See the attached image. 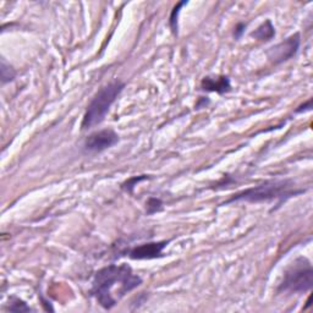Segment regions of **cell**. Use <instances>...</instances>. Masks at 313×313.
<instances>
[{
	"instance_id": "obj_9",
	"label": "cell",
	"mask_w": 313,
	"mask_h": 313,
	"mask_svg": "<svg viewBox=\"0 0 313 313\" xmlns=\"http://www.w3.org/2000/svg\"><path fill=\"white\" fill-rule=\"evenodd\" d=\"M274 36H275V29H274L270 20H266L255 32H252V37L257 38L259 41H269Z\"/></svg>"
},
{
	"instance_id": "obj_2",
	"label": "cell",
	"mask_w": 313,
	"mask_h": 313,
	"mask_svg": "<svg viewBox=\"0 0 313 313\" xmlns=\"http://www.w3.org/2000/svg\"><path fill=\"white\" fill-rule=\"evenodd\" d=\"M303 190H297L291 180H269L266 183L250 187L234 195L225 202L226 204L231 202L246 201L257 203V202H269L279 199L280 202L302 193Z\"/></svg>"
},
{
	"instance_id": "obj_11",
	"label": "cell",
	"mask_w": 313,
	"mask_h": 313,
	"mask_svg": "<svg viewBox=\"0 0 313 313\" xmlns=\"http://www.w3.org/2000/svg\"><path fill=\"white\" fill-rule=\"evenodd\" d=\"M9 309L14 312H29L32 308L26 305L25 301H22L19 297H11L10 305H9Z\"/></svg>"
},
{
	"instance_id": "obj_13",
	"label": "cell",
	"mask_w": 313,
	"mask_h": 313,
	"mask_svg": "<svg viewBox=\"0 0 313 313\" xmlns=\"http://www.w3.org/2000/svg\"><path fill=\"white\" fill-rule=\"evenodd\" d=\"M148 177H146V175H141V177H133L130 178L129 180L126 181V183L123 184V190L126 191V192H132L133 189H135V186L138 183H141L143 180H148Z\"/></svg>"
},
{
	"instance_id": "obj_15",
	"label": "cell",
	"mask_w": 313,
	"mask_h": 313,
	"mask_svg": "<svg viewBox=\"0 0 313 313\" xmlns=\"http://www.w3.org/2000/svg\"><path fill=\"white\" fill-rule=\"evenodd\" d=\"M245 28H246L245 23H238L236 27H235V31H234L235 38H240L244 32H245Z\"/></svg>"
},
{
	"instance_id": "obj_7",
	"label": "cell",
	"mask_w": 313,
	"mask_h": 313,
	"mask_svg": "<svg viewBox=\"0 0 313 313\" xmlns=\"http://www.w3.org/2000/svg\"><path fill=\"white\" fill-rule=\"evenodd\" d=\"M169 241H159V242H148L138 245L129 251V257L132 259H153L162 257L163 251Z\"/></svg>"
},
{
	"instance_id": "obj_10",
	"label": "cell",
	"mask_w": 313,
	"mask_h": 313,
	"mask_svg": "<svg viewBox=\"0 0 313 313\" xmlns=\"http://www.w3.org/2000/svg\"><path fill=\"white\" fill-rule=\"evenodd\" d=\"M187 3L186 2H181L179 3L178 5H175V8L172 9L171 14H170V17H169V25H170V28L172 31V33L177 34L178 33V17H179V14H180V10L181 8L184 7V5H186Z\"/></svg>"
},
{
	"instance_id": "obj_14",
	"label": "cell",
	"mask_w": 313,
	"mask_h": 313,
	"mask_svg": "<svg viewBox=\"0 0 313 313\" xmlns=\"http://www.w3.org/2000/svg\"><path fill=\"white\" fill-rule=\"evenodd\" d=\"M147 214H153L157 213V212L162 211L163 208V202L162 199L156 198V197H151L147 201Z\"/></svg>"
},
{
	"instance_id": "obj_17",
	"label": "cell",
	"mask_w": 313,
	"mask_h": 313,
	"mask_svg": "<svg viewBox=\"0 0 313 313\" xmlns=\"http://www.w3.org/2000/svg\"><path fill=\"white\" fill-rule=\"evenodd\" d=\"M207 103H208V100H207V102H205V99H204V98H201V99L198 100V103L196 104V108H197V109H201L202 107L205 106V104H207Z\"/></svg>"
},
{
	"instance_id": "obj_12",
	"label": "cell",
	"mask_w": 313,
	"mask_h": 313,
	"mask_svg": "<svg viewBox=\"0 0 313 313\" xmlns=\"http://www.w3.org/2000/svg\"><path fill=\"white\" fill-rule=\"evenodd\" d=\"M15 77L14 68L10 67V65L7 64V61L3 59L2 60V82L7 83L13 81Z\"/></svg>"
},
{
	"instance_id": "obj_5",
	"label": "cell",
	"mask_w": 313,
	"mask_h": 313,
	"mask_svg": "<svg viewBox=\"0 0 313 313\" xmlns=\"http://www.w3.org/2000/svg\"><path fill=\"white\" fill-rule=\"evenodd\" d=\"M300 43L301 40L299 33L290 36L285 41H283L282 43L270 48L267 53L268 58L274 64H282V62L289 60V59L296 55V53L299 52Z\"/></svg>"
},
{
	"instance_id": "obj_6",
	"label": "cell",
	"mask_w": 313,
	"mask_h": 313,
	"mask_svg": "<svg viewBox=\"0 0 313 313\" xmlns=\"http://www.w3.org/2000/svg\"><path fill=\"white\" fill-rule=\"evenodd\" d=\"M119 142V136L114 130L104 129L91 133L85 141V150L87 152H103L115 146Z\"/></svg>"
},
{
	"instance_id": "obj_8",
	"label": "cell",
	"mask_w": 313,
	"mask_h": 313,
	"mask_svg": "<svg viewBox=\"0 0 313 313\" xmlns=\"http://www.w3.org/2000/svg\"><path fill=\"white\" fill-rule=\"evenodd\" d=\"M201 87L203 91L224 94L231 89V83L228 76H207L202 80Z\"/></svg>"
},
{
	"instance_id": "obj_16",
	"label": "cell",
	"mask_w": 313,
	"mask_h": 313,
	"mask_svg": "<svg viewBox=\"0 0 313 313\" xmlns=\"http://www.w3.org/2000/svg\"><path fill=\"white\" fill-rule=\"evenodd\" d=\"M311 103H312V100L308 99L305 104H302V106H300L299 108L295 110V113H303V112H307V110H311L312 108Z\"/></svg>"
},
{
	"instance_id": "obj_3",
	"label": "cell",
	"mask_w": 313,
	"mask_h": 313,
	"mask_svg": "<svg viewBox=\"0 0 313 313\" xmlns=\"http://www.w3.org/2000/svg\"><path fill=\"white\" fill-rule=\"evenodd\" d=\"M124 88L125 83L120 80H113L103 86L92 98L91 103L86 109L81 124L82 130L91 129L95 125L102 123L106 115L108 114L110 107L113 106V103L115 102Z\"/></svg>"
},
{
	"instance_id": "obj_4",
	"label": "cell",
	"mask_w": 313,
	"mask_h": 313,
	"mask_svg": "<svg viewBox=\"0 0 313 313\" xmlns=\"http://www.w3.org/2000/svg\"><path fill=\"white\" fill-rule=\"evenodd\" d=\"M313 284L312 264L305 257L297 258L284 274L279 291L301 294L311 290Z\"/></svg>"
},
{
	"instance_id": "obj_1",
	"label": "cell",
	"mask_w": 313,
	"mask_h": 313,
	"mask_svg": "<svg viewBox=\"0 0 313 313\" xmlns=\"http://www.w3.org/2000/svg\"><path fill=\"white\" fill-rule=\"evenodd\" d=\"M141 284L142 279L132 272L129 264H109L94 274L91 293L103 308L110 309L118 303L113 294L116 285L127 294Z\"/></svg>"
}]
</instances>
